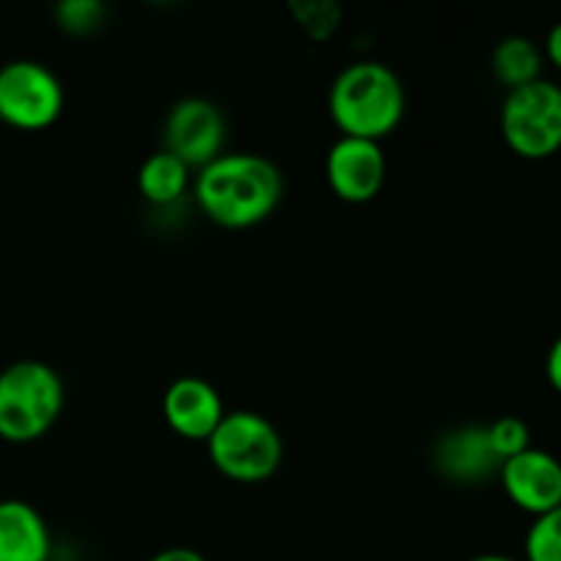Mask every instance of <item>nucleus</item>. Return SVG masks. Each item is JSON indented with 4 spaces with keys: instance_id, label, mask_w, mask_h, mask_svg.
<instances>
[{
    "instance_id": "11",
    "label": "nucleus",
    "mask_w": 561,
    "mask_h": 561,
    "mask_svg": "<svg viewBox=\"0 0 561 561\" xmlns=\"http://www.w3.org/2000/svg\"><path fill=\"white\" fill-rule=\"evenodd\" d=\"M0 561H49V529L22 499L0 502Z\"/></svg>"
},
{
    "instance_id": "5",
    "label": "nucleus",
    "mask_w": 561,
    "mask_h": 561,
    "mask_svg": "<svg viewBox=\"0 0 561 561\" xmlns=\"http://www.w3.org/2000/svg\"><path fill=\"white\" fill-rule=\"evenodd\" d=\"M502 137L520 159L553 157L561 151V88L551 80H535L507 91L499 113Z\"/></svg>"
},
{
    "instance_id": "17",
    "label": "nucleus",
    "mask_w": 561,
    "mask_h": 561,
    "mask_svg": "<svg viewBox=\"0 0 561 561\" xmlns=\"http://www.w3.org/2000/svg\"><path fill=\"white\" fill-rule=\"evenodd\" d=\"M58 25H64L71 33H85L99 25L104 14V5L96 0H69V3L58 5Z\"/></svg>"
},
{
    "instance_id": "7",
    "label": "nucleus",
    "mask_w": 561,
    "mask_h": 561,
    "mask_svg": "<svg viewBox=\"0 0 561 561\" xmlns=\"http://www.w3.org/2000/svg\"><path fill=\"white\" fill-rule=\"evenodd\" d=\"M164 151L179 157L190 170L206 168L225 146V118L208 99H181L164 118Z\"/></svg>"
},
{
    "instance_id": "6",
    "label": "nucleus",
    "mask_w": 561,
    "mask_h": 561,
    "mask_svg": "<svg viewBox=\"0 0 561 561\" xmlns=\"http://www.w3.org/2000/svg\"><path fill=\"white\" fill-rule=\"evenodd\" d=\"M64 113V85L38 60L0 66V121L22 131L53 126Z\"/></svg>"
},
{
    "instance_id": "16",
    "label": "nucleus",
    "mask_w": 561,
    "mask_h": 561,
    "mask_svg": "<svg viewBox=\"0 0 561 561\" xmlns=\"http://www.w3.org/2000/svg\"><path fill=\"white\" fill-rule=\"evenodd\" d=\"M485 433L493 455H496L502 463L531 447L529 425H526L524 420H518V416H502V420H496L493 425H488Z\"/></svg>"
},
{
    "instance_id": "21",
    "label": "nucleus",
    "mask_w": 561,
    "mask_h": 561,
    "mask_svg": "<svg viewBox=\"0 0 561 561\" xmlns=\"http://www.w3.org/2000/svg\"><path fill=\"white\" fill-rule=\"evenodd\" d=\"M469 561H515V559L504 557V553H482V557H474V559H469Z\"/></svg>"
},
{
    "instance_id": "13",
    "label": "nucleus",
    "mask_w": 561,
    "mask_h": 561,
    "mask_svg": "<svg viewBox=\"0 0 561 561\" xmlns=\"http://www.w3.org/2000/svg\"><path fill=\"white\" fill-rule=\"evenodd\" d=\"M192 170L170 151H157L137 170V190L151 206H173L190 190Z\"/></svg>"
},
{
    "instance_id": "8",
    "label": "nucleus",
    "mask_w": 561,
    "mask_h": 561,
    "mask_svg": "<svg viewBox=\"0 0 561 561\" xmlns=\"http://www.w3.org/2000/svg\"><path fill=\"white\" fill-rule=\"evenodd\" d=\"M327 181L345 203H370L387 181V157L381 142L340 137L327 153Z\"/></svg>"
},
{
    "instance_id": "9",
    "label": "nucleus",
    "mask_w": 561,
    "mask_h": 561,
    "mask_svg": "<svg viewBox=\"0 0 561 561\" xmlns=\"http://www.w3.org/2000/svg\"><path fill=\"white\" fill-rule=\"evenodd\" d=\"M499 480L510 502L535 518L561 507V460L546 449L529 447L504 460Z\"/></svg>"
},
{
    "instance_id": "2",
    "label": "nucleus",
    "mask_w": 561,
    "mask_h": 561,
    "mask_svg": "<svg viewBox=\"0 0 561 561\" xmlns=\"http://www.w3.org/2000/svg\"><path fill=\"white\" fill-rule=\"evenodd\" d=\"M329 113L345 137L381 142L403 121V82L387 64L356 60L334 77Z\"/></svg>"
},
{
    "instance_id": "18",
    "label": "nucleus",
    "mask_w": 561,
    "mask_h": 561,
    "mask_svg": "<svg viewBox=\"0 0 561 561\" xmlns=\"http://www.w3.org/2000/svg\"><path fill=\"white\" fill-rule=\"evenodd\" d=\"M546 376L548 383L561 394V334L553 340L551 351H548V359H546Z\"/></svg>"
},
{
    "instance_id": "19",
    "label": "nucleus",
    "mask_w": 561,
    "mask_h": 561,
    "mask_svg": "<svg viewBox=\"0 0 561 561\" xmlns=\"http://www.w3.org/2000/svg\"><path fill=\"white\" fill-rule=\"evenodd\" d=\"M148 561H206V559H203L197 551H192V548H164V551H159L157 557H151Z\"/></svg>"
},
{
    "instance_id": "20",
    "label": "nucleus",
    "mask_w": 561,
    "mask_h": 561,
    "mask_svg": "<svg viewBox=\"0 0 561 561\" xmlns=\"http://www.w3.org/2000/svg\"><path fill=\"white\" fill-rule=\"evenodd\" d=\"M546 55L548 60H551L553 66L561 71V22L548 31V38H546Z\"/></svg>"
},
{
    "instance_id": "3",
    "label": "nucleus",
    "mask_w": 561,
    "mask_h": 561,
    "mask_svg": "<svg viewBox=\"0 0 561 561\" xmlns=\"http://www.w3.org/2000/svg\"><path fill=\"white\" fill-rule=\"evenodd\" d=\"M66 389L60 373L36 359H22L0 373V438L38 442L58 422Z\"/></svg>"
},
{
    "instance_id": "4",
    "label": "nucleus",
    "mask_w": 561,
    "mask_h": 561,
    "mask_svg": "<svg viewBox=\"0 0 561 561\" xmlns=\"http://www.w3.org/2000/svg\"><path fill=\"white\" fill-rule=\"evenodd\" d=\"M206 447L214 469L244 485L266 482L277 474L285 455L279 431L257 411H225Z\"/></svg>"
},
{
    "instance_id": "10",
    "label": "nucleus",
    "mask_w": 561,
    "mask_h": 561,
    "mask_svg": "<svg viewBox=\"0 0 561 561\" xmlns=\"http://www.w3.org/2000/svg\"><path fill=\"white\" fill-rule=\"evenodd\" d=\"M162 416L170 431L190 442H208L225 416L222 398L217 389L197 376L175 378L162 398Z\"/></svg>"
},
{
    "instance_id": "12",
    "label": "nucleus",
    "mask_w": 561,
    "mask_h": 561,
    "mask_svg": "<svg viewBox=\"0 0 561 561\" xmlns=\"http://www.w3.org/2000/svg\"><path fill=\"white\" fill-rule=\"evenodd\" d=\"M436 466L455 482H482L502 469V460L493 455L485 427H460L438 442Z\"/></svg>"
},
{
    "instance_id": "15",
    "label": "nucleus",
    "mask_w": 561,
    "mask_h": 561,
    "mask_svg": "<svg viewBox=\"0 0 561 561\" xmlns=\"http://www.w3.org/2000/svg\"><path fill=\"white\" fill-rule=\"evenodd\" d=\"M526 561H561V507L535 518L526 535Z\"/></svg>"
},
{
    "instance_id": "14",
    "label": "nucleus",
    "mask_w": 561,
    "mask_h": 561,
    "mask_svg": "<svg viewBox=\"0 0 561 561\" xmlns=\"http://www.w3.org/2000/svg\"><path fill=\"white\" fill-rule=\"evenodd\" d=\"M491 69L502 85L510 91L524 88L529 82L540 80L542 71V53L531 38L526 36H507L496 44L491 55Z\"/></svg>"
},
{
    "instance_id": "1",
    "label": "nucleus",
    "mask_w": 561,
    "mask_h": 561,
    "mask_svg": "<svg viewBox=\"0 0 561 561\" xmlns=\"http://www.w3.org/2000/svg\"><path fill=\"white\" fill-rule=\"evenodd\" d=\"M195 201L214 225L225 230H247L277 211L283 201V173L272 159L250 151L219 153L197 170Z\"/></svg>"
}]
</instances>
